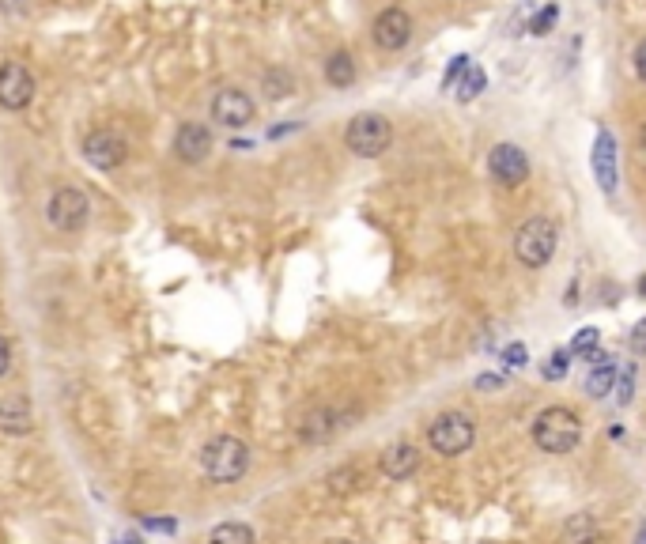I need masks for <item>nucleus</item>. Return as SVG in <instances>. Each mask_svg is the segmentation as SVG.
<instances>
[{
	"mask_svg": "<svg viewBox=\"0 0 646 544\" xmlns=\"http://www.w3.org/2000/svg\"><path fill=\"white\" fill-rule=\"evenodd\" d=\"M201 469L212 484H235L250 473V446L235 435H220L201 450Z\"/></svg>",
	"mask_w": 646,
	"mask_h": 544,
	"instance_id": "1",
	"label": "nucleus"
},
{
	"mask_svg": "<svg viewBox=\"0 0 646 544\" xmlns=\"http://www.w3.org/2000/svg\"><path fill=\"white\" fill-rule=\"evenodd\" d=\"M556 242H560V227L548 220V216H529L518 231H514V257L526 265V269H544L552 254H556Z\"/></svg>",
	"mask_w": 646,
	"mask_h": 544,
	"instance_id": "2",
	"label": "nucleus"
},
{
	"mask_svg": "<svg viewBox=\"0 0 646 544\" xmlns=\"http://www.w3.org/2000/svg\"><path fill=\"white\" fill-rule=\"evenodd\" d=\"M582 439V424L571 408H544L541 416L533 420V442L541 446L544 454H571Z\"/></svg>",
	"mask_w": 646,
	"mask_h": 544,
	"instance_id": "3",
	"label": "nucleus"
},
{
	"mask_svg": "<svg viewBox=\"0 0 646 544\" xmlns=\"http://www.w3.org/2000/svg\"><path fill=\"white\" fill-rule=\"evenodd\" d=\"M476 442V424L469 412H439L427 427V446L442 458H458Z\"/></svg>",
	"mask_w": 646,
	"mask_h": 544,
	"instance_id": "4",
	"label": "nucleus"
},
{
	"mask_svg": "<svg viewBox=\"0 0 646 544\" xmlns=\"http://www.w3.org/2000/svg\"><path fill=\"white\" fill-rule=\"evenodd\" d=\"M393 144V125L382 114H356L344 129V148L359 159H378L382 152H390Z\"/></svg>",
	"mask_w": 646,
	"mask_h": 544,
	"instance_id": "5",
	"label": "nucleus"
},
{
	"mask_svg": "<svg viewBox=\"0 0 646 544\" xmlns=\"http://www.w3.org/2000/svg\"><path fill=\"white\" fill-rule=\"evenodd\" d=\"M46 220L61 235H80L87 227V220H91V201H87L80 189L61 186L50 197V204H46Z\"/></svg>",
	"mask_w": 646,
	"mask_h": 544,
	"instance_id": "6",
	"label": "nucleus"
},
{
	"mask_svg": "<svg viewBox=\"0 0 646 544\" xmlns=\"http://www.w3.org/2000/svg\"><path fill=\"white\" fill-rule=\"evenodd\" d=\"M84 159L95 170H118L125 159H129V140L110 129V125H99L84 136Z\"/></svg>",
	"mask_w": 646,
	"mask_h": 544,
	"instance_id": "7",
	"label": "nucleus"
},
{
	"mask_svg": "<svg viewBox=\"0 0 646 544\" xmlns=\"http://www.w3.org/2000/svg\"><path fill=\"white\" fill-rule=\"evenodd\" d=\"M371 38L378 50L386 53H401L412 42V16H408L401 4H390V8H382L371 23Z\"/></svg>",
	"mask_w": 646,
	"mask_h": 544,
	"instance_id": "8",
	"label": "nucleus"
},
{
	"mask_svg": "<svg viewBox=\"0 0 646 544\" xmlns=\"http://www.w3.org/2000/svg\"><path fill=\"white\" fill-rule=\"evenodd\" d=\"M488 170H492V178L499 182L503 189H518L529 182V155L518 148V144H510V140H503V144H495L492 155H488Z\"/></svg>",
	"mask_w": 646,
	"mask_h": 544,
	"instance_id": "9",
	"label": "nucleus"
},
{
	"mask_svg": "<svg viewBox=\"0 0 646 544\" xmlns=\"http://www.w3.org/2000/svg\"><path fill=\"white\" fill-rule=\"evenodd\" d=\"M356 412H344V408H333V405H322L314 412H306L303 424H299V439L310 442V446H322V442L337 439L344 427H352Z\"/></svg>",
	"mask_w": 646,
	"mask_h": 544,
	"instance_id": "10",
	"label": "nucleus"
},
{
	"mask_svg": "<svg viewBox=\"0 0 646 544\" xmlns=\"http://www.w3.org/2000/svg\"><path fill=\"white\" fill-rule=\"evenodd\" d=\"M31 99H34L31 68L23 65V61H4V65H0V106L12 110V114H19V110L31 106Z\"/></svg>",
	"mask_w": 646,
	"mask_h": 544,
	"instance_id": "11",
	"label": "nucleus"
},
{
	"mask_svg": "<svg viewBox=\"0 0 646 544\" xmlns=\"http://www.w3.org/2000/svg\"><path fill=\"white\" fill-rule=\"evenodd\" d=\"M257 106L242 87H220L212 99V121H220L223 129H246L254 121Z\"/></svg>",
	"mask_w": 646,
	"mask_h": 544,
	"instance_id": "12",
	"label": "nucleus"
},
{
	"mask_svg": "<svg viewBox=\"0 0 646 544\" xmlns=\"http://www.w3.org/2000/svg\"><path fill=\"white\" fill-rule=\"evenodd\" d=\"M590 167H594V178L601 193L612 197L616 193V182H620V144H616V136L609 129H601L594 140V148H590Z\"/></svg>",
	"mask_w": 646,
	"mask_h": 544,
	"instance_id": "13",
	"label": "nucleus"
},
{
	"mask_svg": "<svg viewBox=\"0 0 646 544\" xmlns=\"http://www.w3.org/2000/svg\"><path fill=\"white\" fill-rule=\"evenodd\" d=\"M212 129L204 125V121H186V125H178V133H174V155L182 159V163H201L208 159L212 152Z\"/></svg>",
	"mask_w": 646,
	"mask_h": 544,
	"instance_id": "14",
	"label": "nucleus"
},
{
	"mask_svg": "<svg viewBox=\"0 0 646 544\" xmlns=\"http://www.w3.org/2000/svg\"><path fill=\"white\" fill-rule=\"evenodd\" d=\"M31 427H34V408L23 393L0 397V431H4V435L23 439V435H31Z\"/></svg>",
	"mask_w": 646,
	"mask_h": 544,
	"instance_id": "15",
	"label": "nucleus"
},
{
	"mask_svg": "<svg viewBox=\"0 0 646 544\" xmlns=\"http://www.w3.org/2000/svg\"><path fill=\"white\" fill-rule=\"evenodd\" d=\"M378 469H382V476H390V480H408V476L420 469V450L412 442H397V446H390L382 454Z\"/></svg>",
	"mask_w": 646,
	"mask_h": 544,
	"instance_id": "16",
	"label": "nucleus"
},
{
	"mask_svg": "<svg viewBox=\"0 0 646 544\" xmlns=\"http://www.w3.org/2000/svg\"><path fill=\"white\" fill-rule=\"evenodd\" d=\"M325 80L333 87H340V91L356 84V61H352V53L348 50L329 53V57H325Z\"/></svg>",
	"mask_w": 646,
	"mask_h": 544,
	"instance_id": "17",
	"label": "nucleus"
},
{
	"mask_svg": "<svg viewBox=\"0 0 646 544\" xmlns=\"http://www.w3.org/2000/svg\"><path fill=\"white\" fill-rule=\"evenodd\" d=\"M563 544H597V522L590 514H571L563 526Z\"/></svg>",
	"mask_w": 646,
	"mask_h": 544,
	"instance_id": "18",
	"label": "nucleus"
},
{
	"mask_svg": "<svg viewBox=\"0 0 646 544\" xmlns=\"http://www.w3.org/2000/svg\"><path fill=\"white\" fill-rule=\"evenodd\" d=\"M261 91H265V99L280 102V99H288L291 91H295V80H291L288 68H269V72L261 76Z\"/></svg>",
	"mask_w": 646,
	"mask_h": 544,
	"instance_id": "19",
	"label": "nucleus"
},
{
	"mask_svg": "<svg viewBox=\"0 0 646 544\" xmlns=\"http://www.w3.org/2000/svg\"><path fill=\"white\" fill-rule=\"evenodd\" d=\"M612 382H616V363L601 359V363H594L590 378H586V393L590 397H605V393H612Z\"/></svg>",
	"mask_w": 646,
	"mask_h": 544,
	"instance_id": "20",
	"label": "nucleus"
},
{
	"mask_svg": "<svg viewBox=\"0 0 646 544\" xmlns=\"http://www.w3.org/2000/svg\"><path fill=\"white\" fill-rule=\"evenodd\" d=\"M208 544H254V529L246 522H223L208 533Z\"/></svg>",
	"mask_w": 646,
	"mask_h": 544,
	"instance_id": "21",
	"label": "nucleus"
},
{
	"mask_svg": "<svg viewBox=\"0 0 646 544\" xmlns=\"http://www.w3.org/2000/svg\"><path fill=\"white\" fill-rule=\"evenodd\" d=\"M488 87V76H484V68L480 65H469L461 72V84H458V102H473L480 91Z\"/></svg>",
	"mask_w": 646,
	"mask_h": 544,
	"instance_id": "22",
	"label": "nucleus"
},
{
	"mask_svg": "<svg viewBox=\"0 0 646 544\" xmlns=\"http://www.w3.org/2000/svg\"><path fill=\"white\" fill-rule=\"evenodd\" d=\"M556 19H560V4H544L537 12H529V34L544 38V34L556 27Z\"/></svg>",
	"mask_w": 646,
	"mask_h": 544,
	"instance_id": "23",
	"label": "nucleus"
},
{
	"mask_svg": "<svg viewBox=\"0 0 646 544\" xmlns=\"http://www.w3.org/2000/svg\"><path fill=\"white\" fill-rule=\"evenodd\" d=\"M597 344H601V333H597L594 325H582V329H578L575 333V340H571V348H567V352H571V356H594L597 352Z\"/></svg>",
	"mask_w": 646,
	"mask_h": 544,
	"instance_id": "24",
	"label": "nucleus"
},
{
	"mask_svg": "<svg viewBox=\"0 0 646 544\" xmlns=\"http://www.w3.org/2000/svg\"><path fill=\"white\" fill-rule=\"evenodd\" d=\"M612 393H616V401H620V405H631V397H635V363H624V367L616 371Z\"/></svg>",
	"mask_w": 646,
	"mask_h": 544,
	"instance_id": "25",
	"label": "nucleus"
},
{
	"mask_svg": "<svg viewBox=\"0 0 646 544\" xmlns=\"http://www.w3.org/2000/svg\"><path fill=\"white\" fill-rule=\"evenodd\" d=\"M567 371H571V352L567 348H556L552 356L544 359L541 374L548 378V382H560V378H567Z\"/></svg>",
	"mask_w": 646,
	"mask_h": 544,
	"instance_id": "26",
	"label": "nucleus"
},
{
	"mask_svg": "<svg viewBox=\"0 0 646 544\" xmlns=\"http://www.w3.org/2000/svg\"><path fill=\"white\" fill-rule=\"evenodd\" d=\"M359 484H363V473H359V465H344V469H337V473L329 476V488H333L337 495L356 492Z\"/></svg>",
	"mask_w": 646,
	"mask_h": 544,
	"instance_id": "27",
	"label": "nucleus"
},
{
	"mask_svg": "<svg viewBox=\"0 0 646 544\" xmlns=\"http://www.w3.org/2000/svg\"><path fill=\"white\" fill-rule=\"evenodd\" d=\"M473 65V57H465V53H458V57H454V61H450V65H446V76H442V87H454L461 80V72H465V68Z\"/></svg>",
	"mask_w": 646,
	"mask_h": 544,
	"instance_id": "28",
	"label": "nucleus"
},
{
	"mask_svg": "<svg viewBox=\"0 0 646 544\" xmlns=\"http://www.w3.org/2000/svg\"><path fill=\"white\" fill-rule=\"evenodd\" d=\"M526 359H529L526 344H518V340H514V344H507V348H503V363H507L510 371H518V367H526Z\"/></svg>",
	"mask_w": 646,
	"mask_h": 544,
	"instance_id": "29",
	"label": "nucleus"
},
{
	"mask_svg": "<svg viewBox=\"0 0 646 544\" xmlns=\"http://www.w3.org/2000/svg\"><path fill=\"white\" fill-rule=\"evenodd\" d=\"M631 65H635V76L646 84V38H639V46L631 53Z\"/></svg>",
	"mask_w": 646,
	"mask_h": 544,
	"instance_id": "30",
	"label": "nucleus"
},
{
	"mask_svg": "<svg viewBox=\"0 0 646 544\" xmlns=\"http://www.w3.org/2000/svg\"><path fill=\"white\" fill-rule=\"evenodd\" d=\"M631 352H635V356H646V318L631 329Z\"/></svg>",
	"mask_w": 646,
	"mask_h": 544,
	"instance_id": "31",
	"label": "nucleus"
},
{
	"mask_svg": "<svg viewBox=\"0 0 646 544\" xmlns=\"http://www.w3.org/2000/svg\"><path fill=\"white\" fill-rule=\"evenodd\" d=\"M8 371H12V344H8V337L0 333V378Z\"/></svg>",
	"mask_w": 646,
	"mask_h": 544,
	"instance_id": "32",
	"label": "nucleus"
},
{
	"mask_svg": "<svg viewBox=\"0 0 646 544\" xmlns=\"http://www.w3.org/2000/svg\"><path fill=\"white\" fill-rule=\"evenodd\" d=\"M476 386H480V390H492V386H503V378H495V374H484V378H480Z\"/></svg>",
	"mask_w": 646,
	"mask_h": 544,
	"instance_id": "33",
	"label": "nucleus"
},
{
	"mask_svg": "<svg viewBox=\"0 0 646 544\" xmlns=\"http://www.w3.org/2000/svg\"><path fill=\"white\" fill-rule=\"evenodd\" d=\"M4 8H12V12H27V0H4Z\"/></svg>",
	"mask_w": 646,
	"mask_h": 544,
	"instance_id": "34",
	"label": "nucleus"
},
{
	"mask_svg": "<svg viewBox=\"0 0 646 544\" xmlns=\"http://www.w3.org/2000/svg\"><path fill=\"white\" fill-rule=\"evenodd\" d=\"M635 544H646V526L639 529V537H635Z\"/></svg>",
	"mask_w": 646,
	"mask_h": 544,
	"instance_id": "35",
	"label": "nucleus"
},
{
	"mask_svg": "<svg viewBox=\"0 0 646 544\" xmlns=\"http://www.w3.org/2000/svg\"><path fill=\"white\" fill-rule=\"evenodd\" d=\"M639 295H646V276L639 280Z\"/></svg>",
	"mask_w": 646,
	"mask_h": 544,
	"instance_id": "36",
	"label": "nucleus"
},
{
	"mask_svg": "<svg viewBox=\"0 0 646 544\" xmlns=\"http://www.w3.org/2000/svg\"><path fill=\"white\" fill-rule=\"evenodd\" d=\"M643 144H646V133H643Z\"/></svg>",
	"mask_w": 646,
	"mask_h": 544,
	"instance_id": "37",
	"label": "nucleus"
}]
</instances>
